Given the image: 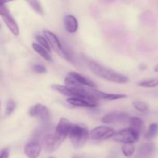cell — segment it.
<instances>
[{"mask_svg": "<svg viewBox=\"0 0 158 158\" xmlns=\"http://www.w3.org/2000/svg\"><path fill=\"white\" fill-rule=\"evenodd\" d=\"M69 104L72 105L77 107H89L93 108L98 106V100L95 97H90V98H83V97H69L66 100Z\"/></svg>", "mask_w": 158, "mask_h": 158, "instance_id": "obj_10", "label": "cell"}, {"mask_svg": "<svg viewBox=\"0 0 158 158\" xmlns=\"http://www.w3.org/2000/svg\"><path fill=\"white\" fill-rule=\"evenodd\" d=\"M155 151V146L153 143H145L140 146L135 158H150Z\"/></svg>", "mask_w": 158, "mask_h": 158, "instance_id": "obj_14", "label": "cell"}, {"mask_svg": "<svg viewBox=\"0 0 158 158\" xmlns=\"http://www.w3.org/2000/svg\"><path fill=\"white\" fill-rule=\"evenodd\" d=\"M43 142V144L44 146L45 150H46L47 152H53L56 150L58 149L59 147L62 144V142L60 141L56 137L54 136V134H47L46 137L43 138V140H42Z\"/></svg>", "mask_w": 158, "mask_h": 158, "instance_id": "obj_12", "label": "cell"}, {"mask_svg": "<svg viewBox=\"0 0 158 158\" xmlns=\"http://www.w3.org/2000/svg\"><path fill=\"white\" fill-rule=\"evenodd\" d=\"M154 71H155V72H158V64L154 67Z\"/></svg>", "mask_w": 158, "mask_h": 158, "instance_id": "obj_31", "label": "cell"}, {"mask_svg": "<svg viewBox=\"0 0 158 158\" xmlns=\"http://www.w3.org/2000/svg\"><path fill=\"white\" fill-rule=\"evenodd\" d=\"M158 133V123H153L150 124L149 127H148V131H147L146 134H145V137L148 140L152 139L153 137H155Z\"/></svg>", "mask_w": 158, "mask_h": 158, "instance_id": "obj_22", "label": "cell"}, {"mask_svg": "<svg viewBox=\"0 0 158 158\" xmlns=\"http://www.w3.org/2000/svg\"><path fill=\"white\" fill-rule=\"evenodd\" d=\"M32 69L38 74H45L47 72L46 66L41 64H34L32 65Z\"/></svg>", "mask_w": 158, "mask_h": 158, "instance_id": "obj_27", "label": "cell"}, {"mask_svg": "<svg viewBox=\"0 0 158 158\" xmlns=\"http://www.w3.org/2000/svg\"><path fill=\"white\" fill-rule=\"evenodd\" d=\"M51 88H52L53 90L58 92L59 94H62V95L63 96H66V97H75V94H74L73 91L71 89H69V88L66 86H63V85L60 84H52V86H51Z\"/></svg>", "mask_w": 158, "mask_h": 158, "instance_id": "obj_19", "label": "cell"}, {"mask_svg": "<svg viewBox=\"0 0 158 158\" xmlns=\"http://www.w3.org/2000/svg\"><path fill=\"white\" fill-rule=\"evenodd\" d=\"M72 126L73 123L68 119L61 118L57 124L55 132L53 133L54 136L63 143L66 140L67 136H69Z\"/></svg>", "mask_w": 158, "mask_h": 158, "instance_id": "obj_9", "label": "cell"}, {"mask_svg": "<svg viewBox=\"0 0 158 158\" xmlns=\"http://www.w3.org/2000/svg\"><path fill=\"white\" fill-rule=\"evenodd\" d=\"M138 86H140V87H145V88L156 87V86H158V78L142 80V81L139 82Z\"/></svg>", "mask_w": 158, "mask_h": 158, "instance_id": "obj_21", "label": "cell"}, {"mask_svg": "<svg viewBox=\"0 0 158 158\" xmlns=\"http://www.w3.org/2000/svg\"><path fill=\"white\" fill-rule=\"evenodd\" d=\"M1 106H2V102H1V100H0V109H1Z\"/></svg>", "mask_w": 158, "mask_h": 158, "instance_id": "obj_32", "label": "cell"}, {"mask_svg": "<svg viewBox=\"0 0 158 158\" xmlns=\"http://www.w3.org/2000/svg\"><path fill=\"white\" fill-rule=\"evenodd\" d=\"M135 151V147L133 143H127V144H123L122 147V152L123 155L127 157H130L133 156Z\"/></svg>", "mask_w": 158, "mask_h": 158, "instance_id": "obj_24", "label": "cell"}, {"mask_svg": "<svg viewBox=\"0 0 158 158\" xmlns=\"http://www.w3.org/2000/svg\"><path fill=\"white\" fill-rule=\"evenodd\" d=\"M12 1H15V0H0V6H5V4Z\"/></svg>", "mask_w": 158, "mask_h": 158, "instance_id": "obj_29", "label": "cell"}, {"mask_svg": "<svg viewBox=\"0 0 158 158\" xmlns=\"http://www.w3.org/2000/svg\"><path fill=\"white\" fill-rule=\"evenodd\" d=\"M29 114L30 117L38 118L43 126L49 124L50 120V114L49 109L44 105L36 103L29 109Z\"/></svg>", "mask_w": 158, "mask_h": 158, "instance_id": "obj_5", "label": "cell"}, {"mask_svg": "<svg viewBox=\"0 0 158 158\" xmlns=\"http://www.w3.org/2000/svg\"><path fill=\"white\" fill-rule=\"evenodd\" d=\"M36 40H37V43H38L39 45H40V46H43V48H45L46 50L50 52L51 47L50 46H49V42H48V40H46L44 36H42V35H37Z\"/></svg>", "mask_w": 158, "mask_h": 158, "instance_id": "obj_25", "label": "cell"}, {"mask_svg": "<svg viewBox=\"0 0 158 158\" xmlns=\"http://www.w3.org/2000/svg\"><path fill=\"white\" fill-rule=\"evenodd\" d=\"M69 140L76 148L83 147L89 138V130L82 125L73 124L69 134Z\"/></svg>", "mask_w": 158, "mask_h": 158, "instance_id": "obj_2", "label": "cell"}, {"mask_svg": "<svg viewBox=\"0 0 158 158\" xmlns=\"http://www.w3.org/2000/svg\"><path fill=\"white\" fill-rule=\"evenodd\" d=\"M0 29H1V24H0Z\"/></svg>", "mask_w": 158, "mask_h": 158, "instance_id": "obj_33", "label": "cell"}, {"mask_svg": "<svg viewBox=\"0 0 158 158\" xmlns=\"http://www.w3.org/2000/svg\"><path fill=\"white\" fill-rule=\"evenodd\" d=\"M65 29L69 33H74L77 31L79 27L78 21L77 18L73 15H66L63 19Z\"/></svg>", "mask_w": 158, "mask_h": 158, "instance_id": "obj_15", "label": "cell"}, {"mask_svg": "<svg viewBox=\"0 0 158 158\" xmlns=\"http://www.w3.org/2000/svg\"><path fill=\"white\" fill-rule=\"evenodd\" d=\"M69 76H70L72 78H73L78 83H80V85L83 86H86V87H90V88H95L96 85L94 82L91 80L88 79L87 77H84V76L81 75V74L78 73L77 72H69Z\"/></svg>", "mask_w": 158, "mask_h": 158, "instance_id": "obj_16", "label": "cell"}, {"mask_svg": "<svg viewBox=\"0 0 158 158\" xmlns=\"http://www.w3.org/2000/svg\"><path fill=\"white\" fill-rule=\"evenodd\" d=\"M140 136V134H137L132 128L127 127L118 132H116L112 138L114 141L120 142L123 144H127V143L134 144L139 140Z\"/></svg>", "mask_w": 158, "mask_h": 158, "instance_id": "obj_4", "label": "cell"}, {"mask_svg": "<svg viewBox=\"0 0 158 158\" xmlns=\"http://www.w3.org/2000/svg\"><path fill=\"white\" fill-rule=\"evenodd\" d=\"M129 115L127 113L122 111H113L103 116L101 119L102 123L106 124H112V123H128Z\"/></svg>", "mask_w": 158, "mask_h": 158, "instance_id": "obj_8", "label": "cell"}, {"mask_svg": "<svg viewBox=\"0 0 158 158\" xmlns=\"http://www.w3.org/2000/svg\"><path fill=\"white\" fill-rule=\"evenodd\" d=\"M0 16L2 18L5 24L9 29V31L15 36H18L19 34V28L18 24L6 6H0Z\"/></svg>", "mask_w": 158, "mask_h": 158, "instance_id": "obj_7", "label": "cell"}, {"mask_svg": "<svg viewBox=\"0 0 158 158\" xmlns=\"http://www.w3.org/2000/svg\"><path fill=\"white\" fill-rule=\"evenodd\" d=\"M32 49L40 56L43 57L44 60H46L48 62H52V58L50 55V52L48 50H46L45 48H43V46H41L40 45H39L37 43H33L32 44Z\"/></svg>", "mask_w": 158, "mask_h": 158, "instance_id": "obj_18", "label": "cell"}, {"mask_svg": "<svg viewBox=\"0 0 158 158\" xmlns=\"http://www.w3.org/2000/svg\"><path fill=\"white\" fill-rule=\"evenodd\" d=\"M115 130L106 126H98L89 131V138L94 140H104L112 138L115 134Z\"/></svg>", "mask_w": 158, "mask_h": 158, "instance_id": "obj_6", "label": "cell"}, {"mask_svg": "<svg viewBox=\"0 0 158 158\" xmlns=\"http://www.w3.org/2000/svg\"><path fill=\"white\" fill-rule=\"evenodd\" d=\"M133 106L137 111L141 113H147L149 110V106H148V104L143 101H134L133 103Z\"/></svg>", "mask_w": 158, "mask_h": 158, "instance_id": "obj_23", "label": "cell"}, {"mask_svg": "<svg viewBox=\"0 0 158 158\" xmlns=\"http://www.w3.org/2000/svg\"><path fill=\"white\" fill-rule=\"evenodd\" d=\"M72 158H90V157H89L88 156H86V155H76V156H73Z\"/></svg>", "mask_w": 158, "mask_h": 158, "instance_id": "obj_30", "label": "cell"}, {"mask_svg": "<svg viewBox=\"0 0 158 158\" xmlns=\"http://www.w3.org/2000/svg\"><path fill=\"white\" fill-rule=\"evenodd\" d=\"M9 150L8 148H4L0 151V158H9Z\"/></svg>", "mask_w": 158, "mask_h": 158, "instance_id": "obj_28", "label": "cell"}, {"mask_svg": "<svg viewBox=\"0 0 158 158\" xmlns=\"http://www.w3.org/2000/svg\"><path fill=\"white\" fill-rule=\"evenodd\" d=\"M89 93L95 97L97 100H117L120 99H124L127 97L126 94H109V93L102 92V91L97 90L91 88L89 89Z\"/></svg>", "mask_w": 158, "mask_h": 158, "instance_id": "obj_11", "label": "cell"}, {"mask_svg": "<svg viewBox=\"0 0 158 158\" xmlns=\"http://www.w3.org/2000/svg\"><path fill=\"white\" fill-rule=\"evenodd\" d=\"M15 107H16V104H15V101L12 99H9L8 100L7 103H6V115L10 116L12 113L15 110Z\"/></svg>", "mask_w": 158, "mask_h": 158, "instance_id": "obj_26", "label": "cell"}, {"mask_svg": "<svg viewBox=\"0 0 158 158\" xmlns=\"http://www.w3.org/2000/svg\"><path fill=\"white\" fill-rule=\"evenodd\" d=\"M128 123L130 124L129 127L132 128L134 131L140 134L144 130V123L141 119L137 117H130L129 120H128Z\"/></svg>", "mask_w": 158, "mask_h": 158, "instance_id": "obj_17", "label": "cell"}, {"mask_svg": "<svg viewBox=\"0 0 158 158\" xmlns=\"http://www.w3.org/2000/svg\"><path fill=\"white\" fill-rule=\"evenodd\" d=\"M89 69L94 73V75L103 80L117 83H126L128 82V77L121 73L116 72L110 68L102 66L100 63L93 60L87 62Z\"/></svg>", "mask_w": 158, "mask_h": 158, "instance_id": "obj_1", "label": "cell"}, {"mask_svg": "<svg viewBox=\"0 0 158 158\" xmlns=\"http://www.w3.org/2000/svg\"><path fill=\"white\" fill-rule=\"evenodd\" d=\"M42 151V146L36 141H31L26 144L24 153L29 158H37Z\"/></svg>", "mask_w": 158, "mask_h": 158, "instance_id": "obj_13", "label": "cell"}, {"mask_svg": "<svg viewBox=\"0 0 158 158\" xmlns=\"http://www.w3.org/2000/svg\"><path fill=\"white\" fill-rule=\"evenodd\" d=\"M28 2V4L30 6V7L35 11L36 13L39 15H43V6H42L41 3L39 0H26Z\"/></svg>", "mask_w": 158, "mask_h": 158, "instance_id": "obj_20", "label": "cell"}, {"mask_svg": "<svg viewBox=\"0 0 158 158\" xmlns=\"http://www.w3.org/2000/svg\"><path fill=\"white\" fill-rule=\"evenodd\" d=\"M50 158H53V157H50Z\"/></svg>", "mask_w": 158, "mask_h": 158, "instance_id": "obj_34", "label": "cell"}, {"mask_svg": "<svg viewBox=\"0 0 158 158\" xmlns=\"http://www.w3.org/2000/svg\"><path fill=\"white\" fill-rule=\"evenodd\" d=\"M43 36L49 42L50 47L53 49V51L57 55L60 56V57H62L64 60H67V61H71L70 55L63 47L60 39L58 38V36L56 34H54L53 32L49 30H43Z\"/></svg>", "mask_w": 158, "mask_h": 158, "instance_id": "obj_3", "label": "cell"}]
</instances>
